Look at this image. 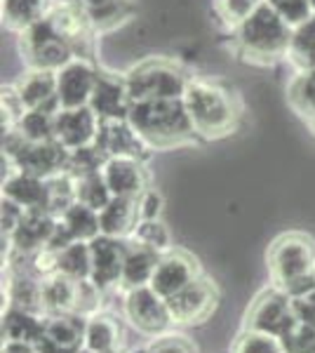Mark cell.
<instances>
[{
  "label": "cell",
  "mask_w": 315,
  "mask_h": 353,
  "mask_svg": "<svg viewBox=\"0 0 315 353\" xmlns=\"http://www.w3.org/2000/svg\"><path fill=\"white\" fill-rule=\"evenodd\" d=\"M128 123L151 149H167L196 134L184 99L132 101Z\"/></svg>",
  "instance_id": "6da1fadb"
},
{
  "label": "cell",
  "mask_w": 315,
  "mask_h": 353,
  "mask_svg": "<svg viewBox=\"0 0 315 353\" xmlns=\"http://www.w3.org/2000/svg\"><path fill=\"white\" fill-rule=\"evenodd\" d=\"M184 104L191 118V125L200 137H221L236 128L238 121V101L219 83L212 81H188L184 92Z\"/></svg>",
  "instance_id": "7a4b0ae2"
},
{
  "label": "cell",
  "mask_w": 315,
  "mask_h": 353,
  "mask_svg": "<svg viewBox=\"0 0 315 353\" xmlns=\"http://www.w3.org/2000/svg\"><path fill=\"white\" fill-rule=\"evenodd\" d=\"M292 28L268 3H263L254 14H250L236 28L238 48L252 61H276L287 57L292 43Z\"/></svg>",
  "instance_id": "3957f363"
},
{
  "label": "cell",
  "mask_w": 315,
  "mask_h": 353,
  "mask_svg": "<svg viewBox=\"0 0 315 353\" xmlns=\"http://www.w3.org/2000/svg\"><path fill=\"white\" fill-rule=\"evenodd\" d=\"M184 73L174 64L163 59H151L134 66L125 76L128 92L132 101H151V99H184L188 88Z\"/></svg>",
  "instance_id": "277c9868"
},
{
  "label": "cell",
  "mask_w": 315,
  "mask_h": 353,
  "mask_svg": "<svg viewBox=\"0 0 315 353\" xmlns=\"http://www.w3.org/2000/svg\"><path fill=\"white\" fill-rule=\"evenodd\" d=\"M268 269L278 288L315 273V245L303 233H285L268 250Z\"/></svg>",
  "instance_id": "5b68a950"
},
{
  "label": "cell",
  "mask_w": 315,
  "mask_h": 353,
  "mask_svg": "<svg viewBox=\"0 0 315 353\" xmlns=\"http://www.w3.org/2000/svg\"><path fill=\"white\" fill-rule=\"evenodd\" d=\"M21 33V54L26 57V64L31 68H43V71H59L73 59V48L68 45L50 19H40L38 24L24 28Z\"/></svg>",
  "instance_id": "8992f818"
},
{
  "label": "cell",
  "mask_w": 315,
  "mask_h": 353,
  "mask_svg": "<svg viewBox=\"0 0 315 353\" xmlns=\"http://www.w3.org/2000/svg\"><path fill=\"white\" fill-rule=\"evenodd\" d=\"M123 313L136 332L151 334V337L163 334L172 325L167 299L160 297L151 285L128 290L123 301Z\"/></svg>",
  "instance_id": "52a82bcc"
},
{
  "label": "cell",
  "mask_w": 315,
  "mask_h": 353,
  "mask_svg": "<svg viewBox=\"0 0 315 353\" xmlns=\"http://www.w3.org/2000/svg\"><path fill=\"white\" fill-rule=\"evenodd\" d=\"M296 323L294 306H292V297L283 288H273L263 292L259 299L252 304L247 313V327L256 330V332H266L273 337H285L292 325Z\"/></svg>",
  "instance_id": "ba28073f"
},
{
  "label": "cell",
  "mask_w": 315,
  "mask_h": 353,
  "mask_svg": "<svg viewBox=\"0 0 315 353\" xmlns=\"http://www.w3.org/2000/svg\"><path fill=\"white\" fill-rule=\"evenodd\" d=\"M96 78H99V71L92 66V61L83 57H73L66 66H61L57 71V99L61 109L90 106Z\"/></svg>",
  "instance_id": "9c48e42d"
},
{
  "label": "cell",
  "mask_w": 315,
  "mask_h": 353,
  "mask_svg": "<svg viewBox=\"0 0 315 353\" xmlns=\"http://www.w3.org/2000/svg\"><path fill=\"white\" fill-rule=\"evenodd\" d=\"M85 325L88 321L78 318V313H52L45 318L36 349L40 353H80L85 349Z\"/></svg>",
  "instance_id": "30bf717a"
},
{
  "label": "cell",
  "mask_w": 315,
  "mask_h": 353,
  "mask_svg": "<svg viewBox=\"0 0 315 353\" xmlns=\"http://www.w3.org/2000/svg\"><path fill=\"white\" fill-rule=\"evenodd\" d=\"M216 306V290L205 278H196L184 290L167 299V309L174 325H193L203 323Z\"/></svg>",
  "instance_id": "8fae6325"
},
{
  "label": "cell",
  "mask_w": 315,
  "mask_h": 353,
  "mask_svg": "<svg viewBox=\"0 0 315 353\" xmlns=\"http://www.w3.org/2000/svg\"><path fill=\"white\" fill-rule=\"evenodd\" d=\"M5 158V156H3ZM10 161L14 170H21V172L36 174V176H52L57 172H64L66 163H68V149L59 144L57 139L50 141H28L21 146V151L12 158H5Z\"/></svg>",
  "instance_id": "7c38bea8"
},
{
  "label": "cell",
  "mask_w": 315,
  "mask_h": 353,
  "mask_svg": "<svg viewBox=\"0 0 315 353\" xmlns=\"http://www.w3.org/2000/svg\"><path fill=\"white\" fill-rule=\"evenodd\" d=\"M99 125V116L90 106L59 109L54 116V139L68 151L83 149V146H90L96 141Z\"/></svg>",
  "instance_id": "4fadbf2b"
},
{
  "label": "cell",
  "mask_w": 315,
  "mask_h": 353,
  "mask_svg": "<svg viewBox=\"0 0 315 353\" xmlns=\"http://www.w3.org/2000/svg\"><path fill=\"white\" fill-rule=\"evenodd\" d=\"M125 252H128V245L120 241V238H111V236L99 233L94 241H90V254H92V273H90V281L99 290L120 285Z\"/></svg>",
  "instance_id": "5bb4252c"
},
{
  "label": "cell",
  "mask_w": 315,
  "mask_h": 353,
  "mask_svg": "<svg viewBox=\"0 0 315 353\" xmlns=\"http://www.w3.org/2000/svg\"><path fill=\"white\" fill-rule=\"evenodd\" d=\"M57 219L52 212L48 210H33V212H26L24 219L19 221V226L10 233L8 243L12 245V250L17 254H28L33 257L40 250H45L50 245L54 236V229H57Z\"/></svg>",
  "instance_id": "9a60e30c"
},
{
  "label": "cell",
  "mask_w": 315,
  "mask_h": 353,
  "mask_svg": "<svg viewBox=\"0 0 315 353\" xmlns=\"http://www.w3.org/2000/svg\"><path fill=\"white\" fill-rule=\"evenodd\" d=\"M130 106L132 99L125 78L99 73L92 99H90V109L99 116V121H128Z\"/></svg>",
  "instance_id": "2e32d148"
},
{
  "label": "cell",
  "mask_w": 315,
  "mask_h": 353,
  "mask_svg": "<svg viewBox=\"0 0 315 353\" xmlns=\"http://www.w3.org/2000/svg\"><path fill=\"white\" fill-rule=\"evenodd\" d=\"M108 189H111L113 198H139L146 186V172L141 168L139 158L132 156H113L106 158L104 168H101Z\"/></svg>",
  "instance_id": "e0dca14e"
},
{
  "label": "cell",
  "mask_w": 315,
  "mask_h": 353,
  "mask_svg": "<svg viewBox=\"0 0 315 353\" xmlns=\"http://www.w3.org/2000/svg\"><path fill=\"white\" fill-rule=\"evenodd\" d=\"M196 278H198L196 261L184 252L170 250V252L163 254L158 261L156 273H153V278H151V288L156 290L160 297L170 299L172 294L184 290L188 283H193Z\"/></svg>",
  "instance_id": "ac0fdd59"
},
{
  "label": "cell",
  "mask_w": 315,
  "mask_h": 353,
  "mask_svg": "<svg viewBox=\"0 0 315 353\" xmlns=\"http://www.w3.org/2000/svg\"><path fill=\"white\" fill-rule=\"evenodd\" d=\"M96 146L106 158L113 156H132V158H144V151L151 149L136 130L128 121H101L99 134H96Z\"/></svg>",
  "instance_id": "d6986e66"
},
{
  "label": "cell",
  "mask_w": 315,
  "mask_h": 353,
  "mask_svg": "<svg viewBox=\"0 0 315 353\" xmlns=\"http://www.w3.org/2000/svg\"><path fill=\"white\" fill-rule=\"evenodd\" d=\"M3 198H10L26 212L33 210H48L50 208V193H48V179L36 174L12 170L3 179ZM50 212V210H48Z\"/></svg>",
  "instance_id": "ffe728a7"
},
{
  "label": "cell",
  "mask_w": 315,
  "mask_h": 353,
  "mask_svg": "<svg viewBox=\"0 0 315 353\" xmlns=\"http://www.w3.org/2000/svg\"><path fill=\"white\" fill-rule=\"evenodd\" d=\"M14 88H17V92H19V99H21V104L26 106V111H31V109L59 111L61 109L59 99H57V71L31 68Z\"/></svg>",
  "instance_id": "44dd1931"
},
{
  "label": "cell",
  "mask_w": 315,
  "mask_h": 353,
  "mask_svg": "<svg viewBox=\"0 0 315 353\" xmlns=\"http://www.w3.org/2000/svg\"><path fill=\"white\" fill-rule=\"evenodd\" d=\"M139 208L134 198H111V203L99 212V226L104 236L111 238H130L139 226Z\"/></svg>",
  "instance_id": "7402d4cb"
},
{
  "label": "cell",
  "mask_w": 315,
  "mask_h": 353,
  "mask_svg": "<svg viewBox=\"0 0 315 353\" xmlns=\"http://www.w3.org/2000/svg\"><path fill=\"white\" fill-rule=\"evenodd\" d=\"M80 283L66 278L61 273H50L43 278V306L45 311L52 313H78L80 299Z\"/></svg>",
  "instance_id": "603a6c76"
},
{
  "label": "cell",
  "mask_w": 315,
  "mask_h": 353,
  "mask_svg": "<svg viewBox=\"0 0 315 353\" xmlns=\"http://www.w3.org/2000/svg\"><path fill=\"white\" fill-rule=\"evenodd\" d=\"M160 257H163V254L153 252V250H148L139 243L128 245L120 285H123L125 290L151 285V278H153V273H156V266H158Z\"/></svg>",
  "instance_id": "cb8c5ba5"
},
{
  "label": "cell",
  "mask_w": 315,
  "mask_h": 353,
  "mask_svg": "<svg viewBox=\"0 0 315 353\" xmlns=\"http://www.w3.org/2000/svg\"><path fill=\"white\" fill-rule=\"evenodd\" d=\"M43 323H45V318H40V313L10 306V309L3 313V339L36 344L40 332H43Z\"/></svg>",
  "instance_id": "d4e9b609"
},
{
  "label": "cell",
  "mask_w": 315,
  "mask_h": 353,
  "mask_svg": "<svg viewBox=\"0 0 315 353\" xmlns=\"http://www.w3.org/2000/svg\"><path fill=\"white\" fill-rule=\"evenodd\" d=\"M85 349L90 353H118L120 325L111 316L94 313L85 325Z\"/></svg>",
  "instance_id": "484cf974"
},
{
  "label": "cell",
  "mask_w": 315,
  "mask_h": 353,
  "mask_svg": "<svg viewBox=\"0 0 315 353\" xmlns=\"http://www.w3.org/2000/svg\"><path fill=\"white\" fill-rule=\"evenodd\" d=\"M52 8L50 0H3V19L10 28L24 31L45 19Z\"/></svg>",
  "instance_id": "4316f807"
},
{
  "label": "cell",
  "mask_w": 315,
  "mask_h": 353,
  "mask_svg": "<svg viewBox=\"0 0 315 353\" xmlns=\"http://www.w3.org/2000/svg\"><path fill=\"white\" fill-rule=\"evenodd\" d=\"M57 273L73 281H90L92 273V254H90V243L73 241L64 250L57 252Z\"/></svg>",
  "instance_id": "83f0119b"
},
{
  "label": "cell",
  "mask_w": 315,
  "mask_h": 353,
  "mask_svg": "<svg viewBox=\"0 0 315 353\" xmlns=\"http://www.w3.org/2000/svg\"><path fill=\"white\" fill-rule=\"evenodd\" d=\"M94 31H108L132 14L130 0H80Z\"/></svg>",
  "instance_id": "f1b7e54d"
},
{
  "label": "cell",
  "mask_w": 315,
  "mask_h": 353,
  "mask_svg": "<svg viewBox=\"0 0 315 353\" xmlns=\"http://www.w3.org/2000/svg\"><path fill=\"white\" fill-rule=\"evenodd\" d=\"M8 297H10V306H17V309H26L33 313L45 311L43 306V281H36L28 273H14L10 278L8 285Z\"/></svg>",
  "instance_id": "f546056e"
},
{
  "label": "cell",
  "mask_w": 315,
  "mask_h": 353,
  "mask_svg": "<svg viewBox=\"0 0 315 353\" xmlns=\"http://www.w3.org/2000/svg\"><path fill=\"white\" fill-rule=\"evenodd\" d=\"M287 59L296 71H313L315 68V14L292 31Z\"/></svg>",
  "instance_id": "4dcf8cb0"
},
{
  "label": "cell",
  "mask_w": 315,
  "mask_h": 353,
  "mask_svg": "<svg viewBox=\"0 0 315 353\" xmlns=\"http://www.w3.org/2000/svg\"><path fill=\"white\" fill-rule=\"evenodd\" d=\"M64 221V226L68 229V233L73 236V241H94L96 236L101 233V226H99V212L83 203H73L71 208L66 210L64 214L59 217Z\"/></svg>",
  "instance_id": "1f68e13d"
},
{
  "label": "cell",
  "mask_w": 315,
  "mask_h": 353,
  "mask_svg": "<svg viewBox=\"0 0 315 353\" xmlns=\"http://www.w3.org/2000/svg\"><path fill=\"white\" fill-rule=\"evenodd\" d=\"M111 198H113V193L108 189V184L101 172L76 176V201L78 203L88 205V208L96 210V212H101V210L111 203Z\"/></svg>",
  "instance_id": "d6a6232c"
},
{
  "label": "cell",
  "mask_w": 315,
  "mask_h": 353,
  "mask_svg": "<svg viewBox=\"0 0 315 353\" xmlns=\"http://www.w3.org/2000/svg\"><path fill=\"white\" fill-rule=\"evenodd\" d=\"M54 116H57V111L31 109L21 116L17 130H19L28 141H50V139H54Z\"/></svg>",
  "instance_id": "836d02e7"
},
{
  "label": "cell",
  "mask_w": 315,
  "mask_h": 353,
  "mask_svg": "<svg viewBox=\"0 0 315 353\" xmlns=\"http://www.w3.org/2000/svg\"><path fill=\"white\" fill-rule=\"evenodd\" d=\"M132 243H139L144 248L153 250L158 254H167L172 250V236L167 231V226L160 219H144L139 221V226L132 233Z\"/></svg>",
  "instance_id": "e575fe53"
},
{
  "label": "cell",
  "mask_w": 315,
  "mask_h": 353,
  "mask_svg": "<svg viewBox=\"0 0 315 353\" xmlns=\"http://www.w3.org/2000/svg\"><path fill=\"white\" fill-rule=\"evenodd\" d=\"M289 101L301 116H306V121L313 116V111H315V68L313 71L296 73V78L292 81V88H289Z\"/></svg>",
  "instance_id": "d590c367"
},
{
  "label": "cell",
  "mask_w": 315,
  "mask_h": 353,
  "mask_svg": "<svg viewBox=\"0 0 315 353\" xmlns=\"http://www.w3.org/2000/svg\"><path fill=\"white\" fill-rule=\"evenodd\" d=\"M233 353H285L283 341L273 334L266 332H256V330H245L238 337Z\"/></svg>",
  "instance_id": "8d00e7d4"
},
{
  "label": "cell",
  "mask_w": 315,
  "mask_h": 353,
  "mask_svg": "<svg viewBox=\"0 0 315 353\" xmlns=\"http://www.w3.org/2000/svg\"><path fill=\"white\" fill-rule=\"evenodd\" d=\"M280 341H283L285 353H315V325L296 321L289 332L280 337Z\"/></svg>",
  "instance_id": "74e56055"
},
{
  "label": "cell",
  "mask_w": 315,
  "mask_h": 353,
  "mask_svg": "<svg viewBox=\"0 0 315 353\" xmlns=\"http://www.w3.org/2000/svg\"><path fill=\"white\" fill-rule=\"evenodd\" d=\"M263 3H266V0H216V10H219V17L228 26L238 28L250 14H254Z\"/></svg>",
  "instance_id": "f35d334b"
},
{
  "label": "cell",
  "mask_w": 315,
  "mask_h": 353,
  "mask_svg": "<svg viewBox=\"0 0 315 353\" xmlns=\"http://www.w3.org/2000/svg\"><path fill=\"white\" fill-rule=\"evenodd\" d=\"M266 3L271 5L292 28L301 26L303 21H308L315 14L313 5L308 3V0H266Z\"/></svg>",
  "instance_id": "ab89813d"
},
{
  "label": "cell",
  "mask_w": 315,
  "mask_h": 353,
  "mask_svg": "<svg viewBox=\"0 0 315 353\" xmlns=\"http://www.w3.org/2000/svg\"><path fill=\"white\" fill-rule=\"evenodd\" d=\"M136 208H139V217L144 219H158L163 212V196L156 189H146L136 198Z\"/></svg>",
  "instance_id": "60d3db41"
},
{
  "label": "cell",
  "mask_w": 315,
  "mask_h": 353,
  "mask_svg": "<svg viewBox=\"0 0 315 353\" xmlns=\"http://www.w3.org/2000/svg\"><path fill=\"white\" fill-rule=\"evenodd\" d=\"M24 214H26L24 208H19L10 198H3V236H10L19 226V221L24 219Z\"/></svg>",
  "instance_id": "b9f144b4"
},
{
  "label": "cell",
  "mask_w": 315,
  "mask_h": 353,
  "mask_svg": "<svg viewBox=\"0 0 315 353\" xmlns=\"http://www.w3.org/2000/svg\"><path fill=\"white\" fill-rule=\"evenodd\" d=\"M292 306H294L296 321L315 325V292L306 294V297H299V299H292Z\"/></svg>",
  "instance_id": "7bdbcfd3"
},
{
  "label": "cell",
  "mask_w": 315,
  "mask_h": 353,
  "mask_svg": "<svg viewBox=\"0 0 315 353\" xmlns=\"http://www.w3.org/2000/svg\"><path fill=\"white\" fill-rule=\"evenodd\" d=\"M148 353H193L191 346L179 337H170V339H160L153 341Z\"/></svg>",
  "instance_id": "ee69618b"
},
{
  "label": "cell",
  "mask_w": 315,
  "mask_h": 353,
  "mask_svg": "<svg viewBox=\"0 0 315 353\" xmlns=\"http://www.w3.org/2000/svg\"><path fill=\"white\" fill-rule=\"evenodd\" d=\"M0 353H40L36 344H28V341H3V351Z\"/></svg>",
  "instance_id": "f6af8a7d"
},
{
  "label": "cell",
  "mask_w": 315,
  "mask_h": 353,
  "mask_svg": "<svg viewBox=\"0 0 315 353\" xmlns=\"http://www.w3.org/2000/svg\"><path fill=\"white\" fill-rule=\"evenodd\" d=\"M308 125H311V128H313V132H315V111H313V116L308 118Z\"/></svg>",
  "instance_id": "bcb514c9"
},
{
  "label": "cell",
  "mask_w": 315,
  "mask_h": 353,
  "mask_svg": "<svg viewBox=\"0 0 315 353\" xmlns=\"http://www.w3.org/2000/svg\"><path fill=\"white\" fill-rule=\"evenodd\" d=\"M54 3H78L80 5V0H54Z\"/></svg>",
  "instance_id": "7dc6e473"
},
{
  "label": "cell",
  "mask_w": 315,
  "mask_h": 353,
  "mask_svg": "<svg viewBox=\"0 0 315 353\" xmlns=\"http://www.w3.org/2000/svg\"><path fill=\"white\" fill-rule=\"evenodd\" d=\"M308 3H311V5H313V10H315V0H308Z\"/></svg>",
  "instance_id": "c3c4849f"
},
{
  "label": "cell",
  "mask_w": 315,
  "mask_h": 353,
  "mask_svg": "<svg viewBox=\"0 0 315 353\" xmlns=\"http://www.w3.org/2000/svg\"><path fill=\"white\" fill-rule=\"evenodd\" d=\"M80 353H90V351H88V349H83V351H80Z\"/></svg>",
  "instance_id": "681fc988"
}]
</instances>
